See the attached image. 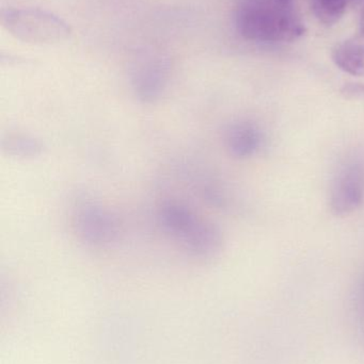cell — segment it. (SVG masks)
I'll list each match as a JSON object with an SVG mask.
<instances>
[{
    "instance_id": "cell-8",
    "label": "cell",
    "mask_w": 364,
    "mask_h": 364,
    "mask_svg": "<svg viewBox=\"0 0 364 364\" xmlns=\"http://www.w3.org/2000/svg\"><path fill=\"white\" fill-rule=\"evenodd\" d=\"M355 0H312V9L318 21L326 25L339 21Z\"/></svg>"
},
{
    "instance_id": "cell-13",
    "label": "cell",
    "mask_w": 364,
    "mask_h": 364,
    "mask_svg": "<svg viewBox=\"0 0 364 364\" xmlns=\"http://www.w3.org/2000/svg\"><path fill=\"white\" fill-rule=\"evenodd\" d=\"M280 1L286 2V4H288V2L291 1V0H280Z\"/></svg>"
},
{
    "instance_id": "cell-10",
    "label": "cell",
    "mask_w": 364,
    "mask_h": 364,
    "mask_svg": "<svg viewBox=\"0 0 364 364\" xmlns=\"http://www.w3.org/2000/svg\"><path fill=\"white\" fill-rule=\"evenodd\" d=\"M343 94L348 97H364V85H350L344 87Z\"/></svg>"
},
{
    "instance_id": "cell-3",
    "label": "cell",
    "mask_w": 364,
    "mask_h": 364,
    "mask_svg": "<svg viewBox=\"0 0 364 364\" xmlns=\"http://www.w3.org/2000/svg\"><path fill=\"white\" fill-rule=\"evenodd\" d=\"M1 21L12 36L31 44H55L66 40L71 34L66 21L36 9L4 11Z\"/></svg>"
},
{
    "instance_id": "cell-11",
    "label": "cell",
    "mask_w": 364,
    "mask_h": 364,
    "mask_svg": "<svg viewBox=\"0 0 364 364\" xmlns=\"http://www.w3.org/2000/svg\"><path fill=\"white\" fill-rule=\"evenodd\" d=\"M357 331H358L359 342L364 353V320L356 321Z\"/></svg>"
},
{
    "instance_id": "cell-6",
    "label": "cell",
    "mask_w": 364,
    "mask_h": 364,
    "mask_svg": "<svg viewBox=\"0 0 364 364\" xmlns=\"http://www.w3.org/2000/svg\"><path fill=\"white\" fill-rule=\"evenodd\" d=\"M224 141L231 155L239 159H246L260 151L263 144V134L256 124L239 121L227 128Z\"/></svg>"
},
{
    "instance_id": "cell-12",
    "label": "cell",
    "mask_w": 364,
    "mask_h": 364,
    "mask_svg": "<svg viewBox=\"0 0 364 364\" xmlns=\"http://www.w3.org/2000/svg\"><path fill=\"white\" fill-rule=\"evenodd\" d=\"M360 29H361V33H363L364 36V8H363V15H361Z\"/></svg>"
},
{
    "instance_id": "cell-9",
    "label": "cell",
    "mask_w": 364,
    "mask_h": 364,
    "mask_svg": "<svg viewBox=\"0 0 364 364\" xmlns=\"http://www.w3.org/2000/svg\"><path fill=\"white\" fill-rule=\"evenodd\" d=\"M353 309H354L355 320H364V275L359 280L354 296H353Z\"/></svg>"
},
{
    "instance_id": "cell-4",
    "label": "cell",
    "mask_w": 364,
    "mask_h": 364,
    "mask_svg": "<svg viewBox=\"0 0 364 364\" xmlns=\"http://www.w3.org/2000/svg\"><path fill=\"white\" fill-rule=\"evenodd\" d=\"M364 200V166L358 161L342 164L333 177L329 194L331 212L337 216L352 214Z\"/></svg>"
},
{
    "instance_id": "cell-5",
    "label": "cell",
    "mask_w": 364,
    "mask_h": 364,
    "mask_svg": "<svg viewBox=\"0 0 364 364\" xmlns=\"http://www.w3.org/2000/svg\"><path fill=\"white\" fill-rule=\"evenodd\" d=\"M77 229L89 243L104 244L113 241L115 223L108 212L93 203H85L76 216Z\"/></svg>"
},
{
    "instance_id": "cell-7",
    "label": "cell",
    "mask_w": 364,
    "mask_h": 364,
    "mask_svg": "<svg viewBox=\"0 0 364 364\" xmlns=\"http://www.w3.org/2000/svg\"><path fill=\"white\" fill-rule=\"evenodd\" d=\"M336 65L352 76L364 77V44L346 41L337 45L333 51Z\"/></svg>"
},
{
    "instance_id": "cell-2",
    "label": "cell",
    "mask_w": 364,
    "mask_h": 364,
    "mask_svg": "<svg viewBox=\"0 0 364 364\" xmlns=\"http://www.w3.org/2000/svg\"><path fill=\"white\" fill-rule=\"evenodd\" d=\"M160 218L162 227L194 254L207 256L219 250L222 235L218 229L198 220L187 208L167 203L160 210Z\"/></svg>"
},
{
    "instance_id": "cell-1",
    "label": "cell",
    "mask_w": 364,
    "mask_h": 364,
    "mask_svg": "<svg viewBox=\"0 0 364 364\" xmlns=\"http://www.w3.org/2000/svg\"><path fill=\"white\" fill-rule=\"evenodd\" d=\"M235 23L239 33L256 42H293L305 34V23L280 0H237Z\"/></svg>"
}]
</instances>
